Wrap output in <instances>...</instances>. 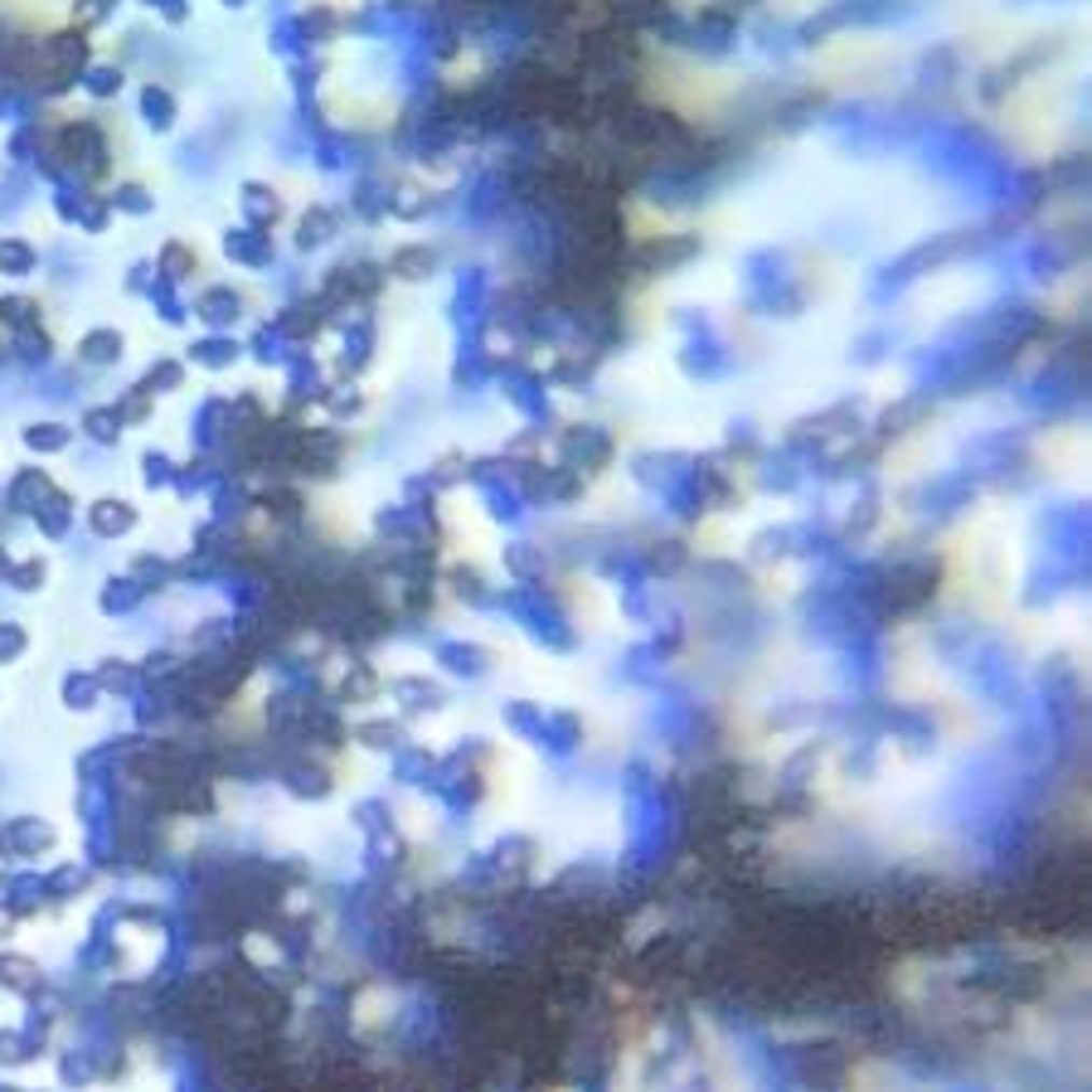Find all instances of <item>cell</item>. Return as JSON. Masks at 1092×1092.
I'll return each instance as SVG.
<instances>
[{
    "label": "cell",
    "mask_w": 1092,
    "mask_h": 1092,
    "mask_svg": "<svg viewBox=\"0 0 1092 1092\" xmlns=\"http://www.w3.org/2000/svg\"><path fill=\"white\" fill-rule=\"evenodd\" d=\"M195 316L199 321L209 326V331L215 335H229L238 326V316H244V296L234 292V287H205V292H199V302H195Z\"/></svg>",
    "instance_id": "2"
},
{
    "label": "cell",
    "mask_w": 1092,
    "mask_h": 1092,
    "mask_svg": "<svg viewBox=\"0 0 1092 1092\" xmlns=\"http://www.w3.org/2000/svg\"><path fill=\"white\" fill-rule=\"evenodd\" d=\"M296 253H316V248H326L331 238H341V209L331 205H312L302 219H296Z\"/></svg>",
    "instance_id": "4"
},
{
    "label": "cell",
    "mask_w": 1092,
    "mask_h": 1092,
    "mask_svg": "<svg viewBox=\"0 0 1092 1092\" xmlns=\"http://www.w3.org/2000/svg\"><path fill=\"white\" fill-rule=\"evenodd\" d=\"M238 195H244V219H248V229H263V234H267V229L282 219V195H277L273 185H263V180H248Z\"/></svg>",
    "instance_id": "6"
},
{
    "label": "cell",
    "mask_w": 1092,
    "mask_h": 1092,
    "mask_svg": "<svg viewBox=\"0 0 1092 1092\" xmlns=\"http://www.w3.org/2000/svg\"><path fill=\"white\" fill-rule=\"evenodd\" d=\"M122 355H127V341H122V331H112V326H98V331H88L79 341V360L93 364V370H108Z\"/></svg>",
    "instance_id": "7"
},
{
    "label": "cell",
    "mask_w": 1092,
    "mask_h": 1092,
    "mask_svg": "<svg viewBox=\"0 0 1092 1092\" xmlns=\"http://www.w3.org/2000/svg\"><path fill=\"white\" fill-rule=\"evenodd\" d=\"M40 302L34 296H0V326L11 335H20V331H34L40 326Z\"/></svg>",
    "instance_id": "16"
},
{
    "label": "cell",
    "mask_w": 1092,
    "mask_h": 1092,
    "mask_svg": "<svg viewBox=\"0 0 1092 1092\" xmlns=\"http://www.w3.org/2000/svg\"><path fill=\"white\" fill-rule=\"evenodd\" d=\"M185 355H190V364H199V370H215V374H219V370H229V364L244 355V345H238L234 335H215V331H209V335H199V341L190 345Z\"/></svg>",
    "instance_id": "8"
},
{
    "label": "cell",
    "mask_w": 1092,
    "mask_h": 1092,
    "mask_svg": "<svg viewBox=\"0 0 1092 1092\" xmlns=\"http://www.w3.org/2000/svg\"><path fill=\"white\" fill-rule=\"evenodd\" d=\"M50 490H54L50 471H44V467H20V471H15V481H11V490H5V500H11V506H20V510L25 506L40 510V500L50 496Z\"/></svg>",
    "instance_id": "12"
},
{
    "label": "cell",
    "mask_w": 1092,
    "mask_h": 1092,
    "mask_svg": "<svg viewBox=\"0 0 1092 1092\" xmlns=\"http://www.w3.org/2000/svg\"><path fill=\"white\" fill-rule=\"evenodd\" d=\"M122 428H127V423L118 418V409H112V403H98V409L83 413V432H88V442H98V447H118Z\"/></svg>",
    "instance_id": "14"
},
{
    "label": "cell",
    "mask_w": 1092,
    "mask_h": 1092,
    "mask_svg": "<svg viewBox=\"0 0 1092 1092\" xmlns=\"http://www.w3.org/2000/svg\"><path fill=\"white\" fill-rule=\"evenodd\" d=\"M40 267V248L30 238H0V277H30Z\"/></svg>",
    "instance_id": "13"
},
{
    "label": "cell",
    "mask_w": 1092,
    "mask_h": 1092,
    "mask_svg": "<svg viewBox=\"0 0 1092 1092\" xmlns=\"http://www.w3.org/2000/svg\"><path fill=\"white\" fill-rule=\"evenodd\" d=\"M83 93H88V98H98V102H112L122 93V83H127V73L118 69V64H98V69H88L83 73Z\"/></svg>",
    "instance_id": "18"
},
{
    "label": "cell",
    "mask_w": 1092,
    "mask_h": 1092,
    "mask_svg": "<svg viewBox=\"0 0 1092 1092\" xmlns=\"http://www.w3.org/2000/svg\"><path fill=\"white\" fill-rule=\"evenodd\" d=\"M69 442H73V432H69V423H30V428H25V447L30 452H69Z\"/></svg>",
    "instance_id": "17"
},
{
    "label": "cell",
    "mask_w": 1092,
    "mask_h": 1092,
    "mask_svg": "<svg viewBox=\"0 0 1092 1092\" xmlns=\"http://www.w3.org/2000/svg\"><path fill=\"white\" fill-rule=\"evenodd\" d=\"M88 525L98 529V535H127V529L137 525V506H132V500H118V496H102L98 506L88 510Z\"/></svg>",
    "instance_id": "10"
},
{
    "label": "cell",
    "mask_w": 1092,
    "mask_h": 1092,
    "mask_svg": "<svg viewBox=\"0 0 1092 1092\" xmlns=\"http://www.w3.org/2000/svg\"><path fill=\"white\" fill-rule=\"evenodd\" d=\"M224 258L238 267H273L277 248L263 229H229L224 234Z\"/></svg>",
    "instance_id": "3"
},
{
    "label": "cell",
    "mask_w": 1092,
    "mask_h": 1092,
    "mask_svg": "<svg viewBox=\"0 0 1092 1092\" xmlns=\"http://www.w3.org/2000/svg\"><path fill=\"white\" fill-rule=\"evenodd\" d=\"M438 273V253L428 244H399L384 263V277H399V282H428Z\"/></svg>",
    "instance_id": "5"
},
{
    "label": "cell",
    "mask_w": 1092,
    "mask_h": 1092,
    "mask_svg": "<svg viewBox=\"0 0 1092 1092\" xmlns=\"http://www.w3.org/2000/svg\"><path fill=\"white\" fill-rule=\"evenodd\" d=\"M137 102H141V122H147L151 132H170V127H176V98H170L166 83H147Z\"/></svg>",
    "instance_id": "11"
},
{
    "label": "cell",
    "mask_w": 1092,
    "mask_h": 1092,
    "mask_svg": "<svg viewBox=\"0 0 1092 1092\" xmlns=\"http://www.w3.org/2000/svg\"><path fill=\"white\" fill-rule=\"evenodd\" d=\"M185 384V364L180 360H156L147 370V379L137 384V393H147V399H156V393H166V389H180Z\"/></svg>",
    "instance_id": "19"
},
{
    "label": "cell",
    "mask_w": 1092,
    "mask_h": 1092,
    "mask_svg": "<svg viewBox=\"0 0 1092 1092\" xmlns=\"http://www.w3.org/2000/svg\"><path fill=\"white\" fill-rule=\"evenodd\" d=\"M141 471H147V486L156 490V486H176V461L166 457V452H147V457H141Z\"/></svg>",
    "instance_id": "20"
},
{
    "label": "cell",
    "mask_w": 1092,
    "mask_h": 1092,
    "mask_svg": "<svg viewBox=\"0 0 1092 1092\" xmlns=\"http://www.w3.org/2000/svg\"><path fill=\"white\" fill-rule=\"evenodd\" d=\"M199 273V253L185 244V238H170L166 248H161V258H156V277H166V282H190V277Z\"/></svg>",
    "instance_id": "9"
},
{
    "label": "cell",
    "mask_w": 1092,
    "mask_h": 1092,
    "mask_svg": "<svg viewBox=\"0 0 1092 1092\" xmlns=\"http://www.w3.org/2000/svg\"><path fill=\"white\" fill-rule=\"evenodd\" d=\"M612 452H617V442H612V432H603V428H568L564 438H558V467H568V471H597V467H607L612 461Z\"/></svg>",
    "instance_id": "1"
},
{
    "label": "cell",
    "mask_w": 1092,
    "mask_h": 1092,
    "mask_svg": "<svg viewBox=\"0 0 1092 1092\" xmlns=\"http://www.w3.org/2000/svg\"><path fill=\"white\" fill-rule=\"evenodd\" d=\"M112 215H132V219H147L151 209H156V195H151L141 180H122L118 190H112Z\"/></svg>",
    "instance_id": "15"
}]
</instances>
